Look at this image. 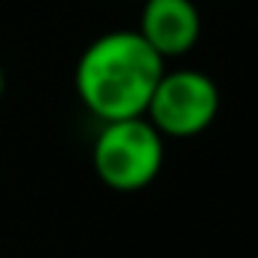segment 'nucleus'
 <instances>
[{"instance_id":"f257e3e1","label":"nucleus","mask_w":258,"mask_h":258,"mask_svg":"<svg viewBox=\"0 0 258 258\" xmlns=\"http://www.w3.org/2000/svg\"><path fill=\"white\" fill-rule=\"evenodd\" d=\"M164 58L140 31H109L91 40L76 61V94L100 121L146 115Z\"/></svg>"},{"instance_id":"f03ea898","label":"nucleus","mask_w":258,"mask_h":258,"mask_svg":"<svg viewBox=\"0 0 258 258\" xmlns=\"http://www.w3.org/2000/svg\"><path fill=\"white\" fill-rule=\"evenodd\" d=\"M91 164L112 191H140L161 173L164 137L146 115L103 121L91 149Z\"/></svg>"},{"instance_id":"7ed1b4c3","label":"nucleus","mask_w":258,"mask_h":258,"mask_svg":"<svg viewBox=\"0 0 258 258\" xmlns=\"http://www.w3.org/2000/svg\"><path fill=\"white\" fill-rule=\"evenodd\" d=\"M222 106L219 85L201 70H173L158 79L146 118L161 137H198L216 121Z\"/></svg>"},{"instance_id":"20e7f679","label":"nucleus","mask_w":258,"mask_h":258,"mask_svg":"<svg viewBox=\"0 0 258 258\" xmlns=\"http://www.w3.org/2000/svg\"><path fill=\"white\" fill-rule=\"evenodd\" d=\"M137 31L164 61L179 58L201 40V10L195 0H143Z\"/></svg>"},{"instance_id":"39448f33","label":"nucleus","mask_w":258,"mask_h":258,"mask_svg":"<svg viewBox=\"0 0 258 258\" xmlns=\"http://www.w3.org/2000/svg\"><path fill=\"white\" fill-rule=\"evenodd\" d=\"M4 88H7V76H4V64H0V97H4Z\"/></svg>"}]
</instances>
